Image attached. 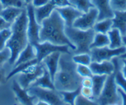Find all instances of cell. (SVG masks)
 <instances>
[{
	"mask_svg": "<svg viewBox=\"0 0 126 105\" xmlns=\"http://www.w3.org/2000/svg\"><path fill=\"white\" fill-rule=\"evenodd\" d=\"M66 25L62 16L56 9L51 13L50 17L44 19L41 23L40 30V42L49 41L56 45H68L71 50H75L76 47L65 33Z\"/></svg>",
	"mask_w": 126,
	"mask_h": 105,
	"instance_id": "obj_1",
	"label": "cell"
},
{
	"mask_svg": "<svg viewBox=\"0 0 126 105\" xmlns=\"http://www.w3.org/2000/svg\"><path fill=\"white\" fill-rule=\"evenodd\" d=\"M63 54V53H62ZM62 54L58 71L54 77V85L57 91H71L82 87V76L77 72V64Z\"/></svg>",
	"mask_w": 126,
	"mask_h": 105,
	"instance_id": "obj_2",
	"label": "cell"
},
{
	"mask_svg": "<svg viewBox=\"0 0 126 105\" xmlns=\"http://www.w3.org/2000/svg\"><path fill=\"white\" fill-rule=\"evenodd\" d=\"M27 12L26 9H24L18 19L12 24V34L6 44V46L9 47L11 51V57L9 60L10 65H15L16 60L19 57V53L29 43L27 35Z\"/></svg>",
	"mask_w": 126,
	"mask_h": 105,
	"instance_id": "obj_3",
	"label": "cell"
},
{
	"mask_svg": "<svg viewBox=\"0 0 126 105\" xmlns=\"http://www.w3.org/2000/svg\"><path fill=\"white\" fill-rule=\"evenodd\" d=\"M65 33L71 42L75 45V53H90V45L92 44L96 32L93 29L83 30L73 26H66Z\"/></svg>",
	"mask_w": 126,
	"mask_h": 105,
	"instance_id": "obj_4",
	"label": "cell"
},
{
	"mask_svg": "<svg viewBox=\"0 0 126 105\" xmlns=\"http://www.w3.org/2000/svg\"><path fill=\"white\" fill-rule=\"evenodd\" d=\"M97 103L103 105L121 104V98L118 92V85L115 82V71L107 76L103 89L97 98Z\"/></svg>",
	"mask_w": 126,
	"mask_h": 105,
	"instance_id": "obj_5",
	"label": "cell"
},
{
	"mask_svg": "<svg viewBox=\"0 0 126 105\" xmlns=\"http://www.w3.org/2000/svg\"><path fill=\"white\" fill-rule=\"evenodd\" d=\"M30 95L34 96L37 101H44L47 104L51 105H62L65 104L62 97L56 92V90L40 88L38 86H30L27 88Z\"/></svg>",
	"mask_w": 126,
	"mask_h": 105,
	"instance_id": "obj_6",
	"label": "cell"
},
{
	"mask_svg": "<svg viewBox=\"0 0 126 105\" xmlns=\"http://www.w3.org/2000/svg\"><path fill=\"white\" fill-rule=\"evenodd\" d=\"M45 66L42 62L29 66L27 69L18 73L17 82L23 88L27 89L32 83L44 72Z\"/></svg>",
	"mask_w": 126,
	"mask_h": 105,
	"instance_id": "obj_7",
	"label": "cell"
},
{
	"mask_svg": "<svg viewBox=\"0 0 126 105\" xmlns=\"http://www.w3.org/2000/svg\"><path fill=\"white\" fill-rule=\"evenodd\" d=\"M34 49L36 51V58H37L39 63L43 60L46 56H47L53 52L59 51L63 54H70L71 48L68 45H56L51 42L49 41H43V42H36L33 44Z\"/></svg>",
	"mask_w": 126,
	"mask_h": 105,
	"instance_id": "obj_8",
	"label": "cell"
},
{
	"mask_svg": "<svg viewBox=\"0 0 126 105\" xmlns=\"http://www.w3.org/2000/svg\"><path fill=\"white\" fill-rule=\"evenodd\" d=\"M126 51V46L122 45L119 48H110L109 45L99 48H92L90 50V55L92 61H103V60H111L113 58L118 57L123 55Z\"/></svg>",
	"mask_w": 126,
	"mask_h": 105,
	"instance_id": "obj_9",
	"label": "cell"
},
{
	"mask_svg": "<svg viewBox=\"0 0 126 105\" xmlns=\"http://www.w3.org/2000/svg\"><path fill=\"white\" fill-rule=\"evenodd\" d=\"M26 12L28 15L27 35L28 40L30 44H34L40 41V30L41 25L37 22L34 15V7L32 3H29L26 6Z\"/></svg>",
	"mask_w": 126,
	"mask_h": 105,
	"instance_id": "obj_10",
	"label": "cell"
},
{
	"mask_svg": "<svg viewBox=\"0 0 126 105\" xmlns=\"http://www.w3.org/2000/svg\"><path fill=\"white\" fill-rule=\"evenodd\" d=\"M97 18H98V10L97 9V8L93 7L86 13H82L80 17L75 20L72 26L83 30L93 29V26L97 21Z\"/></svg>",
	"mask_w": 126,
	"mask_h": 105,
	"instance_id": "obj_11",
	"label": "cell"
},
{
	"mask_svg": "<svg viewBox=\"0 0 126 105\" xmlns=\"http://www.w3.org/2000/svg\"><path fill=\"white\" fill-rule=\"evenodd\" d=\"M56 10L62 16L66 26H68V27L72 26L75 20L82 15V12H81L80 10L76 9L75 7H73L72 5H67V6H64V7H58L56 8Z\"/></svg>",
	"mask_w": 126,
	"mask_h": 105,
	"instance_id": "obj_12",
	"label": "cell"
},
{
	"mask_svg": "<svg viewBox=\"0 0 126 105\" xmlns=\"http://www.w3.org/2000/svg\"><path fill=\"white\" fill-rule=\"evenodd\" d=\"M12 89H13L16 98L19 102L20 104H24V105H31L34 104H36L37 99L34 96L30 95L27 89L22 88L17 81H14L13 82Z\"/></svg>",
	"mask_w": 126,
	"mask_h": 105,
	"instance_id": "obj_13",
	"label": "cell"
},
{
	"mask_svg": "<svg viewBox=\"0 0 126 105\" xmlns=\"http://www.w3.org/2000/svg\"><path fill=\"white\" fill-rule=\"evenodd\" d=\"M91 70L93 74L95 75H110L115 71V65L111 60H103V61H92L90 63Z\"/></svg>",
	"mask_w": 126,
	"mask_h": 105,
	"instance_id": "obj_14",
	"label": "cell"
},
{
	"mask_svg": "<svg viewBox=\"0 0 126 105\" xmlns=\"http://www.w3.org/2000/svg\"><path fill=\"white\" fill-rule=\"evenodd\" d=\"M95 8L98 10L97 20L112 19L114 15L113 9L111 6L110 0H92Z\"/></svg>",
	"mask_w": 126,
	"mask_h": 105,
	"instance_id": "obj_15",
	"label": "cell"
},
{
	"mask_svg": "<svg viewBox=\"0 0 126 105\" xmlns=\"http://www.w3.org/2000/svg\"><path fill=\"white\" fill-rule=\"evenodd\" d=\"M62 53L59 51L53 52V53L50 54L44 58L42 60V63L48 70L49 73H50V76H51L52 80H54L55 75L57 72L58 67H59V60H60L61 56Z\"/></svg>",
	"mask_w": 126,
	"mask_h": 105,
	"instance_id": "obj_16",
	"label": "cell"
},
{
	"mask_svg": "<svg viewBox=\"0 0 126 105\" xmlns=\"http://www.w3.org/2000/svg\"><path fill=\"white\" fill-rule=\"evenodd\" d=\"M114 15L112 18L113 28H116L120 31L123 36L126 35V9L113 10Z\"/></svg>",
	"mask_w": 126,
	"mask_h": 105,
	"instance_id": "obj_17",
	"label": "cell"
},
{
	"mask_svg": "<svg viewBox=\"0 0 126 105\" xmlns=\"http://www.w3.org/2000/svg\"><path fill=\"white\" fill-rule=\"evenodd\" d=\"M55 9H56V6L50 1L41 7L34 8V15H35V19L38 23L41 25L42 21L50 17V15Z\"/></svg>",
	"mask_w": 126,
	"mask_h": 105,
	"instance_id": "obj_18",
	"label": "cell"
},
{
	"mask_svg": "<svg viewBox=\"0 0 126 105\" xmlns=\"http://www.w3.org/2000/svg\"><path fill=\"white\" fill-rule=\"evenodd\" d=\"M30 86H38V87H40V88L56 90V88H55V85H54V82H53V80H52L51 76H50V73H49L48 70L46 69V66H45V68H44L43 74H42L40 77H38Z\"/></svg>",
	"mask_w": 126,
	"mask_h": 105,
	"instance_id": "obj_19",
	"label": "cell"
},
{
	"mask_svg": "<svg viewBox=\"0 0 126 105\" xmlns=\"http://www.w3.org/2000/svg\"><path fill=\"white\" fill-rule=\"evenodd\" d=\"M35 58H36L35 49H34V45L29 42L28 45H26V47L19 53V57H18V59L16 60L15 63V66L19 65L20 63H23V62H26L33 59H35Z\"/></svg>",
	"mask_w": 126,
	"mask_h": 105,
	"instance_id": "obj_20",
	"label": "cell"
},
{
	"mask_svg": "<svg viewBox=\"0 0 126 105\" xmlns=\"http://www.w3.org/2000/svg\"><path fill=\"white\" fill-rule=\"evenodd\" d=\"M23 10L24 9H22L21 8L7 7L2 10V12L0 13V16H2L6 21L12 25L18 19V17L21 15Z\"/></svg>",
	"mask_w": 126,
	"mask_h": 105,
	"instance_id": "obj_21",
	"label": "cell"
},
{
	"mask_svg": "<svg viewBox=\"0 0 126 105\" xmlns=\"http://www.w3.org/2000/svg\"><path fill=\"white\" fill-rule=\"evenodd\" d=\"M107 75H95L93 74L92 76L93 79V95H94V99H97L98 97L100 96L101 92L103 89L105 82L107 79Z\"/></svg>",
	"mask_w": 126,
	"mask_h": 105,
	"instance_id": "obj_22",
	"label": "cell"
},
{
	"mask_svg": "<svg viewBox=\"0 0 126 105\" xmlns=\"http://www.w3.org/2000/svg\"><path fill=\"white\" fill-rule=\"evenodd\" d=\"M109 39V45L110 48H119L123 45V35H121L120 31L116 28H112L107 33Z\"/></svg>",
	"mask_w": 126,
	"mask_h": 105,
	"instance_id": "obj_23",
	"label": "cell"
},
{
	"mask_svg": "<svg viewBox=\"0 0 126 105\" xmlns=\"http://www.w3.org/2000/svg\"><path fill=\"white\" fill-rule=\"evenodd\" d=\"M64 103L68 104H75V101L78 96L81 93V87L75 90L71 91H58Z\"/></svg>",
	"mask_w": 126,
	"mask_h": 105,
	"instance_id": "obj_24",
	"label": "cell"
},
{
	"mask_svg": "<svg viewBox=\"0 0 126 105\" xmlns=\"http://www.w3.org/2000/svg\"><path fill=\"white\" fill-rule=\"evenodd\" d=\"M113 28V20L112 19H104L97 20L93 26V30L96 33L107 34Z\"/></svg>",
	"mask_w": 126,
	"mask_h": 105,
	"instance_id": "obj_25",
	"label": "cell"
},
{
	"mask_svg": "<svg viewBox=\"0 0 126 105\" xmlns=\"http://www.w3.org/2000/svg\"><path fill=\"white\" fill-rule=\"evenodd\" d=\"M109 45V39L107 34L96 33L93 38V40L90 45V50L92 48H99L103 47Z\"/></svg>",
	"mask_w": 126,
	"mask_h": 105,
	"instance_id": "obj_26",
	"label": "cell"
},
{
	"mask_svg": "<svg viewBox=\"0 0 126 105\" xmlns=\"http://www.w3.org/2000/svg\"><path fill=\"white\" fill-rule=\"evenodd\" d=\"M71 5L80 10L82 13H86L91 8L94 7L92 0H68Z\"/></svg>",
	"mask_w": 126,
	"mask_h": 105,
	"instance_id": "obj_27",
	"label": "cell"
},
{
	"mask_svg": "<svg viewBox=\"0 0 126 105\" xmlns=\"http://www.w3.org/2000/svg\"><path fill=\"white\" fill-rule=\"evenodd\" d=\"M37 63H39V61H38L37 58H35V59H33V60H29V61H26V62H23V63H20L19 65L15 66V68H14V70H12L11 72L7 76V80L10 79L12 76L17 75V74L19 73V72H23L24 70L27 69L29 66L34 65V64H37Z\"/></svg>",
	"mask_w": 126,
	"mask_h": 105,
	"instance_id": "obj_28",
	"label": "cell"
},
{
	"mask_svg": "<svg viewBox=\"0 0 126 105\" xmlns=\"http://www.w3.org/2000/svg\"><path fill=\"white\" fill-rule=\"evenodd\" d=\"M72 60L76 64L89 66L92 62V57L90 53H79L75 54V56L72 57Z\"/></svg>",
	"mask_w": 126,
	"mask_h": 105,
	"instance_id": "obj_29",
	"label": "cell"
},
{
	"mask_svg": "<svg viewBox=\"0 0 126 105\" xmlns=\"http://www.w3.org/2000/svg\"><path fill=\"white\" fill-rule=\"evenodd\" d=\"M113 63L115 65V82H116L118 87H119L126 92V78L123 75L121 71L118 68V63L116 60H114Z\"/></svg>",
	"mask_w": 126,
	"mask_h": 105,
	"instance_id": "obj_30",
	"label": "cell"
},
{
	"mask_svg": "<svg viewBox=\"0 0 126 105\" xmlns=\"http://www.w3.org/2000/svg\"><path fill=\"white\" fill-rule=\"evenodd\" d=\"M11 28L4 29L0 31V50H2L6 47V44H7V41L11 36Z\"/></svg>",
	"mask_w": 126,
	"mask_h": 105,
	"instance_id": "obj_31",
	"label": "cell"
},
{
	"mask_svg": "<svg viewBox=\"0 0 126 105\" xmlns=\"http://www.w3.org/2000/svg\"><path fill=\"white\" fill-rule=\"evenodd\" d=\"M77 72L79 76L82 77H87V76H93V72L91 70L90 66L87 65H81L77 64Z\"/></svg>",
	"mask_w": 126,
	"mask_h": 105,
	"instance_id": "obj_32",
	"label": "cell"
},
{
	"mask_svg": "<svg viewBox=\"0 0 126 105\" xmlns=\"http://www.w3.org/2000/svg\"><path fill=\"white\" fill-rule=\"evenodd\" d=\"M11 57V51L9 47H6L2 50H0V66H3V63L6 61H9V60Z\"/></svg>",
	"mask_w": 126,
	"mask_h": 105,
	"instance_id": "obj_33",
	"label": "cell"
},
{
	"mask_svg": "<svg viewBox=\"0 0 126 105\" xmlns=\"http://www.w3.org/2000/svg\"><path fill=\"white\" fill-rule=\"evenodd\" d=\"M0 1H1L3 8H7V7L22 8V6H23V1L22 0H0Z\"/></svg>",
	"mask_w": 126,
	"mask_h": 105,
	"instance_id": "obj_34",
	"label": "cell"
},
{
	"mask_svg": "<svg viewBox=\"0 0 126 105\" xmlns=\"http://www.w3.org/2000/svg\"><path fill=\"white\" fill-rule=\"evenodd\" d=\"M75 104H78V105H93V104H96L95 101L89 99V98L82 96V94L80 93L78 96V98H76Z\"/></svg>",
	"mask_w": 126,
	"mask_h": 105,
	"instance_id": "obj_35",
	"label": "cell"
},
{
	"mask_svg": "<svg viewBox=\"0 0 126 105\" xmlns=\"http://www.w3.org/2000/svg\"><path fill=\"white\" fill-rule=\"evenodd\" d=\"M110 3L113 10L126 9V0H110Z\"/></svg>",
	"mask_w": 126,
	"mask_h": 105,
	"instance_id": "obj_36",
	"label": "cell"
},
{
	"mask_svg": "<svg viewBox=\"0 0 126 105\" xmlns=\"http://www.w3.org/2000/svg\"><path fill=\"white\" fill-rule=\"evenodd\" d=\"M81 94L82 96L86 97L91 100L94 99V95H93V91L92 88H88V87H81Z\"/></svg>",
	"mask_w": 126,
	"mask_h": 105,
	"instance_id": "obj_37",
	"label": "cell"
},
{
	"mask_svg": "<svg viewBox=\"0 0 126 105\" xmlns=\"http://www.w3.org/2000/svg\"><path fill=\"white\" fill-rule=\"evenodd\" d=\"M53 4L56 6V8L58 7H64V6L71 5V3H69L68 0H50Z\"/></svg>",
	"mask_w": 126,
	"mask_h": 105,
	"instance_id": "obj_38",
	"label": "cell"
},
{
	"mask_svg": "<svg viewBox=\"0 0 126 105\" xmlns=\"http://www.w3.org/2000/svg\"><path fill=\"white\" fill-rule=\"evenodd\" d=\"M82 87H88V88H92V86H93L92 76L82 77Z\"/></svg>",
	"mask_w": 126,
	"mask_h": 105,
	"instance_id": "obj_39",
	"label": "cell"
},
{
	"mask_svg": "<svg viewBox=\"0 0 126 105\" xmlns=\"http://www.w3.org/2000/svg\"><path fill=\"white\" fill-rule=\"evenodd\" d=\"M11 24H9V22H7L6 20L3 19L2 16H0V31L4 29H9L11 28Z\"/></svg>",
	"mask_w": 126,
	"mask_h": 105,
	"instance_id": "obj_40",
	"label": "cell"
},
{
	"mask_svg": "<svg viewBox=\"0 0 126 105\" xmlns=\"http://www.w3.org/2000/svg\"><path fill=\"white\" fill-rule=\"evenodd\" d=\"M7 81V76H6V71L3 67L0 66V85L4 84Z\"/></svg>",
	"mask_w": 126,
	"mask_h": 105,
	"instance_id": "obj_41",
	"label": "cell"
},
{
	"mask_svg": "<svg viewBox=\"0 0 126 105\" xmlns=\"http://www.w3.org/2000/svg\"><path fill=\"white\" fill-rule=\"evenodd\" d=\"M50 0H33L32 1V4L34 8H37V7H41L46 3H48Z\"/></svg>",
	"mask_w": 126,
	"mask_h": 105,
	"instance_id": "obj_42",
	"label": "cell"
},
{
	"mask_svg": "<svg viewBox=\"0 0 126 105\" xmlns=\"http://www.w3.org/2000/svg\"><path fill=\"white\" fill-rule=\"evenodd\" d=\"M118 92H119V96L121 98V104L126 105V92L119 88V87H118Z\"/></svg>",
	"mask_w": 126,
	"mask_h": 105,
	"instance_id": "obj_43",
	"label": "cell"
},
{
	"mask_svg": "<svg viewBox=\"0 0 126 105\" xmlns=\"http://www.w3.org/2000/svg\"><path fill=\"white\" fill-rule=\"evenodd\" d=\"M122 61H123V68H122L121 72L126 78V59H122Z\"/></svg>",
	"mask_w": 126,
	"mask_h": 105,
	"instance_id": "obj_44",
	"label": "cell"
},
{
	"mask_svg": "<svg viewBox=\"0 0 126 105\" xmlns=\"http://www.w3.org/2000/svg\"><path fill=\"white\" fill-rule=\"evenodd\" d=\"M123 43H124V45L126 46V37L125 36H123ZM119 57H120L121 60L122 59H126V51L123 54V55H121L120 56H119Z\"/></svg>",
	"mask_w": 126,
	"mask_h": 105,
	"instance_id": "obj_45",
	"label": "cell"
},
{
	"mask_svg": "<svg viewBox=\"0 0 126 105\" xmlns=\"http://www.w3.org/2000/svg\"><path fill=\"white\" fill-rule=\"evenodd\" d=\"M23 1L26 3V4H29V3H32V1H33V0H23Z\"/></svg>",
	"mask_w": 126,
	"mask_h": 105,
	"instance_id": "obj_46",
	"label": "cell"
},
{
	"mask_svg": "<svg viewBox=\"0 0 126 105\" xmlns=\"http://www.w3.org/2000/svg\"><path fill=\"white\" fill-rule=\"evenodd\" d=\"M4 8H3V4H2V3H1V1H0V13L2 12V10H3Z\"/></svg>",
	"mask_w": 126,
	"mask_h": 105,
	"instance_id": "obj_47",
	"label": "cell"
},
{
	"mask_svg": "<svg viewBox=\"0 0 126 105\" xmlns=\"http://www.w3.org/2000/svg\"><path fill=\"white\" fill-rule=\"evenodd\" d=\"M125 37H126V35H125Z\"/></svg>",
	"mask_w": 126,
	"mask_h": 105,
	"instance_id": "obj_48",
	"label": "cell"
}]
</instances>
